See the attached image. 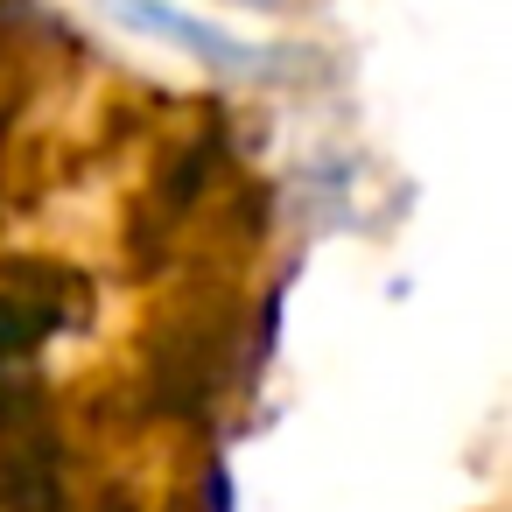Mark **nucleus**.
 Segmentation results:
<instances>
[{
  "label": "nucleus",
  "instance_id": "obj_1",
  "mask_svg": "<svg viewBox=\"0 0 512 512\" xmlns=\"http://www.w3.org/2000/svg\"><path fill=\"white\" fill-rule=\"evenodd\" d=\"M99 8L134 29V36H155V43H176L183 57L225 71V78H253V85H295L302 71H316L302 50H281V43H239L232 29H211L197 22L190 8H176V0H99Z\"/></svg>",
  "mask_w": 512,
  "mask_h": 512
},
{
  "label": "nucleus",
  "instance_id": "obj_2",
  "mask_svg": "<svg viewBox=\"0 0 512 512\" xmlns=\"http://www.w3.org/2000/svg\"><path fill=\"white\" fill-rule=\"evenodd\" d=\"M204 512H232V484H225L218 463H211V477H204Z\"/></svg>",
  "mask_w": 512,
  "mask_h": 512
},
{
  "label": "nucleus",
  "instance_id": "obj_3",
  "mask_svg": "<svg viewBox=\"0 0 512 512\" xmlns=\"http://www.w3.org/2000/svg\"><path fill=\"white\" fill-rule=\"evenodd\" d=\"M99 512H141V505H134L120 484H106V491H99Z\"/></svg>",
  "mask_w": 512,
  "mask_h": 512
},
{
  "label": "nucleus",
  "instance_id": "obj_4",
  "mask_svg": "<svg viewBox=\"0 0 512 512\" xmlns=\"http://www.w3.org/2000/svg\"><path fill=\"white\" fill-rule=\"evenodd\" d=\"M246 8H260V15H288V8H309V0H246Z\"/></svg>",
  "mask_w": 512,
  "mask_h": 512
}]
</instances>
